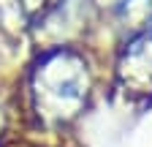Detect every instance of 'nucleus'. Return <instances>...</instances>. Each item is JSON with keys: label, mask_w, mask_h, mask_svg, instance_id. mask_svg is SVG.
Wrapping results in <instances>:
<instances>
[{"label": "nucleus", "mask_w": 152, "mask_h": 147, "mask_svg": "<svg viewBox=\"0 0 152 147\" xmlns=\"http://www.w3.org/2000/svg\"><path fill=\"white\" fill-rule=\"evenodd\" d=\"M33 93L38 104V115L52 123L68 120L79 112L87 96V71L84 63L73 52H52L35 71Z\"/></svg>", "instance_id": "1"}, {"label": "nucleus", "mask_w": 152, "mask_h": 147, "mask_svg": "<svg viewBox=\"0 0 152 147\" xmlns=\"http://www.w3.org/2000/svg\"><path fill=\"white\" fill-rule=\"evenodd\" d=\"M122 74L136 85V90H152V25L128 46Z\"/></svg>", "instance_id": "2"}]
</instances>
